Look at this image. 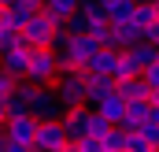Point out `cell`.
I'll return each mask as SVG.
<instances>
[{
	"label": "cell",
	"mask_w": 159,
	"mask_h": 152,
	"mask_svg": "<svg viewBox=\"0 0 159 152\" xmlns=\"http://www.w3.org/2000/svg\"><path fill=\"white\" fill-rule=\"evenodd\" d=\"M129 59H133V63L141 67V74H144L152 63H159V48H156V45H148V41H141L137 48H129Z\"/></svg>",
	"instance_id": "e0dca14e"
},
{
	"label": "cell",
	"mask_w": 159,
	"mask_h": 152,
	"mask_svg": "<svg viewBox=\"0 0 159 152\" xmlns=\"http://www.w3.org/2000/svg\"><path fill=\"white\" fill-rule=\"evenodd\" d=\"M144 82H148V89H159V63H152V67H148V71H144Z\"/></svg>",
	"instance_id": "4316f807"
},
{
	"label": "cell",
	"mask_w": 159,
	"mask_h": 152,
	"mask_svg": "<svg viewBox=\"0 0 159 152\" xmlns=\"http://www.w3.org/2000/svg\"><path fill=\"white\" fill-rule=\"evenodd\" d=\"M4 141H7V126L0 122V145H4Z\"/></svg>",
	"instance_id": "4dcf8cb0"
},
{
	"label": "cell",
	"mask_w": 159,
	"mask_h": 152,
	"mask_svg": "<svg viewBox=\"0 0 159 152\" xmlns=\"http://www.w3.org/2000/svg\"><path fill=\"white\" fill-rule=\"evenodd\" d=\"M0 152H34V149H26V145H15V141H4V145H0Z\"/></svg>",
	"instance_id": "83f0119b"
},
{
	"label": "cell",
	"mask_w": 159,
	"mask_h": 152,
	"mask_svg": "<svg viewBox=\"0 0 159 152\" xmlns=\"http://www.w3.org/2000/svg\"><path fill=\"white\" fill-rule=\"evenodd\" d=\"M115 26V48L119 52H129V48H137L141 41H144V34L133 26V22H111Z\"/></svg>",
	"instance_id": "7c38bea8"
},
{
	"label": "cell",
	"mask_w": 159,
	"mask_h": 152,
	"mask_svg": "<svg viewBox=\"0 0 159 152\" xmlns=\"http://www.w3.org/2000/svg\"><path fill=\"white\" fill-rule=\"evenodd\" d=\"M115 85H119L115 78H107V74H89V71H85V97H89L93 104L115 97Z\"/></svg>",
	"instance_id": "ba28073f"
},
{
	"label": "cell",
	"mask_w": 159,
	"mask_h": 152,
	"mask_svg": "<svg viewBox=\"0 0 159 152\" xmlns=\"http://www.w3.org/2000/svg\"><path fill=\"white\" fill-rule=\"evenodd\" d=\"M63 115H67V108L59 104V97H56L52 89H41L37 100H34V119L48 122V119H63Z\"/></svg>",
	"instance_id": "52a82bcc"
},
{
	"label": "cell",
	"mask_w": 159,
	"mask_h": 152,
	"mask_svg": "<svg viewBox=\"0 0 159 152\" xmlns=\"http://www.w3.org/2000/svg\"><path fill=\"white\" fill-rule=\"evenodd\" d=\"M56 30H59V22L41 7V11L30 15V22L22 26V37H26L30 48H52V45H56Z\"/></svg>",
	"instance_id": "7a4b0ae2"
},
{
	"label": "cell",
	"mask_w": 159,
	"mask_h": 152,
	"mask_svg": "<svg viewBox=\"0 0 159 152\" xmlns=\"http://www.w3.org/2000/svg\"><path fill=\"white\" fill-rule=\"evenodd\" d=\"M115 93H119L126 104H129V100H148V97H152V89H148V82H144V78H129V82H119V85H115Z\"/></svg>",
	"instance_id": "9a60e30c"
},
{
	"label": "cell",
	"mask_w": 159,
	"mask_h": 152,
	"mask_svg": "<svg viewBox=\"0 0 159 152\" xmlns=\"http://www.w3.org/2000/svg\"><path fill=\"white\" fill-rule=\"evenodd\" d=\"M15 4H19V0H0V7H15Z\"/></svg>",
	"instance_id": "1f68e13d"
},
{
	"label": "cell",
	"mask_w": 159,
	"mask_h": 152,
	"mask_svg": "<svg viewBox=\"0 0 159 152\" xmlns=\"http://www.w3.org/2000/svg\"><path fill=\"white\" fill-rule=\"evenodd\" d=\"M67 145H70V137H67V130H63L59 119H48V122H41V126H37L34 152H63Z\"/></svg>",
	"instance_id": "277c9868"
},
{
	"label": "cell",
	"mask_w": 159,
	"mask_h": 152,
	"mask_svg": "<svg viewBox=\"0 0 159 152\" xmlns=\"http://www.w3.org/2000/svg\"><path fill=\"white\" fill-rule=\"evenodd\" d=\"M15 89H19V78H11L7 71H4V67H0V97L7 100V97H11Z\"/></svg>",
	"instance_id": "cb8c5ba5"
},
{
	"label": "cell",
	"mask_w": 159,
	"mask_h": 152,
	"mask_svg": "<svg viewBox=\"0 0 159 152\" xmlns=\"http://www.w3.org/2000/svg\"><path fill=\"white\" fill-rule=\"evenodd\" d=\"M30 52H34V48H15V52L0 56V67H4V71H7L11 78L26 82V67H30Z\"/></svg>",
	"instance_id": "9c48e42d"
},
{
	"label": "cell",
	"mask_w": 159,
	"mask_h": 152,
	"mask_svg": "<svg viewBox=\"0 0 159 152\" xmlns=\"http://www.w3.org/2000/svg\"><path fill=\"white\" fill-rule=\"evenodd\" d=\"M133 26H137L141 34L156 30V26H159V0H148V4H137V11H133Z\"/></svg>",
	"instance_id": "4fadbf2b"
},
{
	"label": "cell",
	"mask_w": 159,
	"mask_h": 152,
	"mask_svg": "<svg viewBox=\"0 0 159 152\" xmlns=\"http://www.w3.org/2000/svg\"><path fill=\"white\" fill-rule=\"evenodd\" d=\"M96 112L104 115V119H107L111 126H122V119H126V100H122L119 93H115V97H107V100H100V104H96Z\"/></svg>",
	"instance_id": "2e32d148"
},
{
	"label": "cell",
	"mask_w": 159,
	"mask_h": 152,
	"mask_svg": "<svg viewBox=\"0 0 159 152\" xmlns=\"http://www.w3.org/2000/svg\"><path fill=\"white\" fill-rule=\"evenodd\" d=\"M52 93L59 97V104L70 112V108H85V74H59L56 78V85H52Z\"/></svg>",
	"instance_id": "3957f363"
},
{
	"label": "cell",
	"mask_w": 159,
	"mask_h": 152,
	"mask_svg": "<svg viewBox=\"0 0 159 152\" xmlns=\"http://www.w3.org/2000/svg\"><path fill=\"white\" fill-rule=\"evenodd\" d=\"M156 152H159V149H156Z\"/></svg>",
	"instance_id": "d590c367"
},
{
	"label": "cell",
	"mask_w": 159,
	"mask_h": 152,
	"mask_svg": "<svg viewBox=\"0 0 159 152\" xmlns=\"http://www.w3.org/2000/svg\"><path fill=\"white\" fill-rule=\"evenodd\" d=\"M100 7L107 22H133V11H137L133 0H100Z\"/></svg>",
	"instance_id": "8fae6325"
},
{
	"label": "cell",
	"mask_w": 159,
	"mask_h": 152,
	"mask_svg": "<svg viewBox=\"0 0 159 152\" xmlns=\"http://www.w3.org/2000/svg\"><path fill=\"white\" fill-rule=\"evenodd\" d=\"M78 7H81V0H44V11H48L56 22H67Z\"/></svg>",
	"instance_id": "ac0fdd59"
},
{
	"label": "cell",
	"mask_w": 159,
	"mask_h": 152,
	"mask_svg": "<svg viewBox=\"0 0 159 152\" xmlns=\"http://www.w3.org/2000/svg\"><path fill=\"white\" fill-rule=\"evenodd\" d=\"M56 78H59V52L56 48H34L30 67H26V82L48 89V85H56Z\"/></svg>",
	"instance_id": "6da1fadb"
},
{
	"label": "cell",
	"mask_w": 159,
	"mask_h": 152,
	"mask_svg": "<svg viewBox=\"0 0 159 152\" xmlns=\"http://www.w3.org/2000/svg\"><path fill=\"white\" fill-rule=\"evenodd\" d=\"M89 34H93V41H96L100 48H115V26H111L107 19L93 22V30H89ZM115 52H119V48H115Z\"/></svg>",
	"instance_id": "ffe728a7"
},
{
	"label": "cell",
	"mask_w": 159,
	"mask_h": 152,
	"mask_svg": "<svg viewBox=\"0 0 159 152\" xmlns=\"http://www.w3.org/2000/svg\"><path fill=\"white\" fill-rule=\"evenodd\" d=\"M148 100H152V108H159V89H152V97H148Z\"/></svg>",
	"instance_id": "f546056e"
},
{
	"label": "cell",
	"mask_w": 159,
	"mask_h": 152,
	"mask_svg": "<svg viewBox=\"0 0 159 152\" xmlns=\"http://www.w3.org/2000/svg\"><path fill=\"white\" fill-rule=\"evenodd\" d=\"M122 152H126V149H122Z\"/></svg>",
	"instance_id": "e575fe53"
},
{
	"label": "cell",
	"mask_w": 159,
	"mask_h": 152,
	"mask_svg": "<svg viewBox=\"0 0 159 152\" xmlns=\"http://www.w3.org/2000/svg\"><path fill=\"white\" fill-rule=\"evenodd\" d=\"M63 152H78V145H74V141H70V145H67V149H63Z\"/></svg>",
	"instance_id": "d6a6232c"
},
{
	"label": "cell",
	"mask_w": 159,
	"mask_h": 152,
	"mask_svg": "<svg viewBox=\"0 0 159 152\" xmlns=\"http://www.w3.org/2000/svg\"><path fill=\"white\" fill-rule=\"evenodd\" d=\"M96 52H100V45L93 41V34H74V37H70V45H67V48H63L59 56L74 59V63L81 67V71H85V67H89V59H93Z\"/></svg>",
	"instance_id": "8992f818"
},
{
	"label": "cell",
	"mask_w": 159,
	"mask_h": 152,
	"mask_svg": "<svg viewBox=\"0 0 159 152\" xmlns=\"http://www.w3.org/2000/svg\"><path fill=\"white\" fill-rule=\"evenodd\" d=\"M115 63H119V52L115 48H100L93 59H89V74H107V78H115Z\"/></svg>",
	"instance_id": "5bb4252c"
},
{
	"label": "cell",
	"mask_w": 159,
	"mask_h": 152,
	"mask_svg": "<svg viewBox=\"0 0 159 152\" xmlns=\"http://www.w3.org/2000/svg\"><path fill=\"white\" fill-rule=\"evenodd\" d=\"M7 100H11V97H7ZM7 100L0 97V122H7V115H11V104H7Z\"/></svg>",
	"instance_id": "f1b7e54d"
},
{
	"label": "cell",
	"mask_w": 159,
	"mask_h": 152,
	"mask_svg": "<svg viewBox=\"0 0 159 152\" xmlns=\"http://www.w3.org/2000/svg\"><path fill=\"white\" fill-rule=\"evenodd\" d=\"M67 26H70V34H89V30H93V22H89V15H85V11H74V15H70V19H67Z\"/></svg>",
	"instance_id": "44dd1931"
},
{
	"label": "cell",
	"mask_w": 159,
	"mask_h": 152,
	"mask_svg": "<svg viewBox=\"0 0 159 152\" xmlns=\"http://www.w3.org/2000/svg\"><path fill=\"white\" fill-rule=\"evenodd\" d=\"M126 152H156V149L144 141V134H141V130H133V134H126Z\"/></svg>",
	"instance_id": "7402d4cb"
},
{
	"label": "cell",
	"mask_w": 159,
	"mask_h": 152,
	"mask_svg": "<svg viewBox=\"0 0 159 152\" xmlns=\"http://www.w3.org/2000/svg\"><path fill=\"white\" fill-rule=\"evenodd\" d=\"M104 149H107V152H122V149H126V134H122L119 126H115V130L104 137Z\"/></svg>",
	"instance_id": "603a6c76"
},
{
	"label": "cell",
	"mask_w": 159,
	"mask_h": 152,
	"mask_svg": "<svg viewBox=\"0 0 159 152\" xmlns=\"http://www.w3.org/2000/svg\"><path fill=\"white\" fill-rule=\"evenodd\" d=\"M141 134H144V141H148L152 149H159V126H156V122H144V126H141Z\"/></svg>",
	"instance_id": "d4e9b609"
},
{
	"label": "cell",
	"mask_w": 159,
	"mask_h": 152,
	"mask_svg": "<svg viewBox=\"0 0 159 152\" xmlns=\"http://www.w3.org/2000/svg\"><path fill=\"white\" fill-rule=\"evenodd\" d=\"M111 130H115V126H111V122H107V119H104L100 112H89V126H85V137H93V141H104V137H107Z\"/></svg>",
	"instance_id": "d6986e66"
},
{
	"label": "cell",
	"mask_w": 159,
	"mask_h": 152,
	"mask_svg": "<svg viewBox=\"0 0 159 152\" xmlns=\"http://www.w3.org/2000/svg\"><path fill=\"white\" fill-rule=\"evenodd\" d=\"M81 4H85V0H81Z\"/></svg>",
	"instance_id": "836d02e7"
},
{
	"label": "cell",
	"mask_w": 159,
	"mask_h": 152,
	"mask_svg": "<svg viewBox=\"0 0 159 152\" xmlns=\"http://www.w3.org/2000/svg\"><path fill=\"white\" fill-rule=\"evenodd\" d=\"M59 122H63V130H67L70 141H81L85 137V126H89V108H70Z\"/></svg>",
	"instance_id": "30bf717a"
},
{
	"label": "cell",
	"mask_w": 159,
	"mask_h": 152,
	"mask_svg": "<svg viewBox=\"0 0 159 152\" xmlns=\"http://www.w3.org/2000/svg\"><path fill=\"white\" fill-rule=\"evenodd\" d=\"M74 145H78V152H107L104 141H93V137H81V141H74Z\"/></svg>",
	"instance_id": "484cf974"
},
{
	"label": "cell",
	"mask_w": 159,
	"mask_h": 152,
	"mask_svg": "<svg viewBox=\"0 0 159 152\" xmlns=\"http://www.w3.org/2000/svg\"><path fill=\"white\" fill-rule=\"evenodd\" d=\"M4 126H7V141H15V145H26V149H34V137H37L41 119H34V115H15V119H7Z\"/></svg>",
	"instance_id": "5b68a950"
}]
</instances>
